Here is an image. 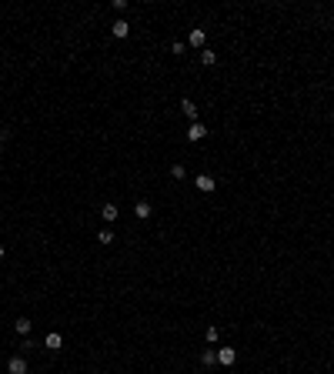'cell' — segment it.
<instances>
[{"mask_svg": "<svg viewBox=\"0 0 334 374\" xmlns=\"http://www.w3.org/2000/svg\"><path fill=\"white\" fill-rule=\"evenodd\" d=\"M110 30H114L117 40H124V37L130 34V24H127V20H114V27H110Z\"/></svg>", "mask_w": 334, "mask_h": 374, "instance_id": "cell-10", "label": "cell"}, {"mask_svg": "<svg viewBox=\"0 0 334 374\" xmlns=\"http://www.w3.org/2000/svg\"><path fill=\"white\" fill-rule=\"evenodd\" d=\"M43 344H47V351H60V347H64V338H60L57 331H50L47 338H43Z\"/></svg>", "mask_w": 334, "mask_h": 374, "instance_id": "cell-7", "label": "cell"}, {"mask_svg": "<svg viewBox=\"0 0 334 374\" xmlns=\"http://www.w3.org/2000/svg\"><path fill=\"white\" fill-rule=\"evenodd\" d=\"M204 43H207V34L201 27H194L191 34H187V47H194V50H204Z\"/></svg>", "mask_w": 334, "mask_h": 374, "instance_id": "cell-2", "label": "cell"}, {"mask_svg": "<svg viewBox=\"0 0 334 374\" xmlns=\"http://www.w3.org/2000/svg\"><path fill=\"white\" fill-rule=\"evenodd\" d=\"M204 338H207V344H217V338H220V331H217V327H207V334H204Z\"/></svg>", "mask_w": 334, "mask_h": 374, "instance_id": "cell-16", "label": "cell"}, {"mask_svg": "<svg viewBox=\"0 0 334 374\" xmlns=\"http://www.w3.org/2000/svg\"><path fill=\"white\" fill-rule=\"evenodd\" d=\"M181 114H184V117L191 120V124H197V104H194L191 97H184V100H181Z\"/></svg>", "mask_w": 334, "mask_h": 374, "instance_id": "cell-6", "label": "cell"}, {"mask_svg": "<svg viewBox=\"0 0 334 374\" xmlns=\"http://www.w3.org/2000/svg\"><path fill=\"white\" fill-rule=\"evenodd\" d=\"M7 374H27V358H24V354L10 358L7 361Z\"/></svg>", "mask_w": 334, "mask_h": 374, "instance_id": "cell-5", "label": "cell"}, {"mask_svg": "<svg viewBox=\"0 0 334 374\" xmlns=\"http://www.w3.org/2000/svg\"><path fill=\"white\" fill-rule=\"evenodd\" d=\"M0 257H4V244H0Z\"/></svg>", "mask_w": 334, "mask_h": 374, "instance_id": "cell-18", "label": "cell"}, {"mask_svg": "<svg viewBox=\"0 0 334 374\" xmlns=\"http://www.w3.org/2000/svg\"><path fill=\"white\" fill-rule=\"evenodd\" d=\"M171 177H174V181H184V177H187L184 164H174V167H171Z\"/></svg>", "mask_w": 334, "mask_h": 374, "instance_id": "cell-15", "label": "cell"}, {"mask_svg": "<svg viewBox=\"0 0 334 374\" xmlns=\"http://www.w3.org/2000/svg\"><path fill=\"white\" fill-rule=\"evenodd\" d=\"M184 137H187L191 144H197V141H204V137H207V127L197 120V124H191V127H187V134H184Z\"/></svg>", "mask_w": 334, "mask_h": 374, "instance_id": "cell-4", "label": "cell"}, {"mask_svg": "<svg viewBox=\"0 0 334 374\" xmlns=\"http://www.w3.org/2000/svg\"><path fill=\"white\" fill-rule=\"evenodd\" d=\"M97 240H100L104 247H107V244H114V231H107V227H104V231L97 234Z\"/></svg>", "mask_w": 334, "mask_h": 374, "instance_id": "cell-14", "label": "cell"}, {"mask_svg": "<svg viewBox=\"0 0 334 374\" xmlns=\"http://www.w3.org/2000/svg\"><path fill=\"white\" fill-rule=\"evenodd\" d=\"M134 214H137V217H141V221H147V217H150V214H154V211H150V204H147V201H137V204H134Z\"/></svg>", "mask_w": 334, "mask_h": 374, "instance_id": "cell-11", "label": "cell"}, {"mask_svg": "<svg viewBox=\"0 0 334 374\" xmlns=\"http://www.w3.org/2000/svg\"><path fill=\"white\" fill-rule=\"evenodd\" d=\"M234 361H237V351H234V347H217V364H220V367H231Z\"/></svg>", "mask_w": 334, "mask_h": 374, "instance_id": "cell-3", "label": "cell"}, {"mask_svg": "<svg viewBox=\"0 0 334 374\" xmlns=\"http://www.w3.org/2000/svg\"><path fill=\"white\" fill-rule=\"evenodd\" d=\"M14 327H17V334H24V338H27L30 327H34V321H30V318H17V321H14Z\"/></svg>", "mask_w": 334, "mask_h": 374, "instance_id": "cell-12", "label": "cell"}, {"mask_svg": "<svg viewBox=\"0 0 334 374\" xmlns=\"http://www.w3.org/2000/svg\"><path fill=\"white\" fill-rule=\"evenodd\" d=\"M194 187H197L201 194H214V191H217V181H214L211 174H197V177H194Z\"/></svg>", "mask_w": 334, "mask_h": 374, "instance_id": "cell-1", "label": "cell"}, {"mask_svg": "<svg viewBox=\"0 0 334 374\" xmlns=\"http://www.w3.org/2000/svg\"><path fill=\"white\" fill-rule=\"evenodd\" d=\"M201 364L214 367V364H217V351H214V347H204V351H201Z\"/></svg>", "mask_w": 334, "mask_h": 374, "instance_id": "cell-9", "label": "cell"}, {"mask_svg": "<svg viewBox=\"0 0 334 374\" xmlns=\"http://www.w3.org/2000/svg\"><path fill=\"white\" fill-rule=\"evenodd\" d=\"M117 214H121V211H117V204H104V207H100V217H104L107 224H114Z\"/></svg>", "mask_w": 334, "mask_h": 374, "instance_id": "cell-8", "label": "cell"}, {"mask_svg": "<svg viewBox=\"0 0 334 374\" xmlns=\"http://www.w3.org/2000/svg\"><path fill=\"white\" fill-rule=\"evenodd\" d=\"M201 64H204V67H214V64H217V54H214L211 47H204V50H201Z\"/></svg>", "mask_w": 334, "mask_h": 374, "instance_id": "cell-13", "label": "cell"}, {"mask_svg": "<svg viewBox=\"0 0 334 374\" xmlns=\"http://www.w3.org/2000/svg\"><path fill=\"white\" fill-rule=\"evenodd\" d=\"M184 47H187V43H181V40H174V43H171V54H184Z\"/></svg>", "mask_w": 334, "mask_h": 374, "instance_id": "cell-17", "label": "cell"}]
</instances>
